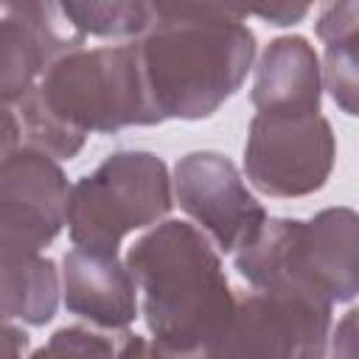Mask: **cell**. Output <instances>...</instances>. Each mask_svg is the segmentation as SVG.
I'll return each mask as SVG.
<instances>
[{"instance_id":"cell-12","label":"cell","mask_w":359,"mask_h":359,"mask_svg":"<svg viewBox=\"0 0 359 359\" xmlns=\"http://www.w3.org/2000/svg\"><path fill=\"white\" fill-rule=\"evenodd\" d=\"M258 112L317 115L323 98V67L306 36H278L261 53L252 84Z\"/></svg>"},{"instance_id":"cell-19","label":"cell","mask_w":359,"mask_h":359,"mask_svg":"<svg viewBox=\"0 0 359 359\" xmlns=\"http://www.w3.org/2000/svg\"><path fill=\"white\" fill-rule=\"evenodd\" d=\"M244 14H252L269 25H297L306 20L314 0H241Z\"/></svg>"},{"instance_id":"cell-17","label":"cell","mask_w":359,"mask_h":359,"mask_svg":"<svg viewBox=\"0 0 359 359\" xmlns=\"http://www.w3.org/2000/svg\"><path fill=\"white\" fill-rule=\"evenodd\" d=\"M151 25L165 22H241V0H149Z\"/></svg>"},{"instance_id":"cell-2","label":"cell","mask_w":359,"mask_h":359,"mask_svg":"<svg viewBox=\"0 0 359 359\" xmlns=\"http://www.w3.org/2000/svg\"><path fill=\"white\" fill-rule=\"evenodd\" d=\"M126 266L143 294L151 353L216 356L236 314V294L208 236L168 219L129 247Z\"/></svg>"},{"instance_id":"cell-10","label":"cell","mask_w":359,"mask_h":359,"mask_svg":"<svg viewBox=\"0 0 359 359\" xmlns=\"http://www.w3.org/2000/svg\"><path fill=\"white\" fill-rule=\"evenodd\" d=\"M84 36L59 0H0L3 104L22 98L62 56L81 50Z\"/></svg>"},{"instance_id":"cell-3","label":"cell","mask_w":359,"mask_h":359,"mask_svg":"<svg viewBox=\"0 0 359 359\" xmlns=\"http://www.w3.org/2000/svg\"><path fill=\"white\" fill-rule=\"evenodd\" d=\"M157 112L210 118L247 79L255 34L241 22H165L135 39Z\"/></svg>"},{"instance_id":"cell-8","label":"cell","mask_w":359,"mask_h":359,"mask_svg":"<svg viewBox=\"0 0 359 359\" xmlns=\"http://www.w3.org/2000/svg\"><path fill=\"white\" fill-rule=\"evenodd\" d=\"M67 177L56 157L17 146L0 165V258L48 247L67 222Z\"/></svg>"},{"instance_id":"cell-9","label":"cell","mask_w":359,"mask_h":359,"mask_svg":"<svg viewBox=\"0 0 359 359\" xmlns=\"http://www.w3.org/2000/svg\"><path fill=\"white\" fill-rule=\"evenodd\" d=\"M174 196L222 252L244 247L266 222L264 205L247 191L238 168L216 151H191L177 160Z\"/></svg>"},{"instance_id":"cell-1","label":"cell","mask_w":359,"mask_h":359,"mask_svg":"<svg viewBox=\"0 0 359 359\" xmlns=\"http://www.w3.org/2000/svg\"><path fill=\"white\" fill-rule=\"evenodd\" d=\"M3 107L17 115L20 146L56 160L76 157L90 132L109 135L165 121L151 101L135 39L62 56L22 98Z\"/></svg>"},{"instance_id":"cell-11","label":"cell","mask_w":359,"mask_h":359,"mask_svg":"<svg viewBox=\"0 0 359 359\" xmlns=\"http://www.w3.org/2000/svg\"><path fill=\"white\" fill-rule=\"evenodd\" d=\"M62 266V294L70 314L98 328H129L137 317V283L118 252L76 247Z\"/></svg>"},{"instance_id":"cell-5","label":"cell","mask_w":359,"mask_h":359,"mask_svg":"<svg viewBox=\"0 0 359 359\" xmlns=\"http://www.w3.org/2000/svg\"><path fill=\"white\" fill-rule=\"evenodd\" d=\"M171 208L165 163L151 151H115L70 185L67 233L76 247L118 252L126 233L163 222Z\"/></svg>"},{"instance_id":"cell-13","label":"cell","mask_w":359,"mask_h":359,"mask_svg":"<svg viewBox=\"0 0 359 359\" xmlns=\"http://www.w3.org/2000/svg\"><path fill=\"white\" fill-rule=\"evenodd\" d=\"M3 264V317L45 325L59 306L56 264L39 252L0 258Z\"/></svg>"},{"instance_id":"cell-14","label":"cell","mask_w":359,"mask_h":359,"mask_svg":"<svg viewBox=\"0 0 359 359\" xmlns=\"http://www.w3.org/2000/svg\"><path fill=\"white\" fill-rule=\"evenodd\" d=\"M67 20L87 36L137 39L149 31V0H59Z\"/></svg>"},{"instance_id":"cell-15","label":"cell","mask_w":359,"mask_h":359,"mask_svg":"<svg viewBox=\"0 0 359 359\" xmlns=\"http://www.w3.org/2000/svg\"><path fill=\"white\" fill-rule=\"evenodd\" d=\"M50 353H118V356H132V353H151L140 342L137 334L129 328H87V325H70L59 328L50 342L39 351V356Z\"/></svg>"},{"instance_id":"cell-18","label":"cell","mask_w":359,"mask_h":359,"mask_svg":"<svg viewBox=\"0 0 359 359\" xmlns=\"http://www.w3.org/2000/svg\"><path fill=\"white\" fill-rule=\"evenodd\" d=\"M359 31V0H325L317 17V36L325 45H337Z\"/></svg>"},{"instance_id":"cell-20","label":"cell","mask_w":359,"mask_h":359,"mask_svg":"<svg viewBox=\"0 0 359 359\" xmlns=\"http://www.w3.org/2000/svg\"><path fill=\"white\" fill-rule=\"evenodd\" d=\"M331 353L334 356H359V309H351L331 337Z\"/></svg>"},{"instance_id":"cell-16","label":"cell","mask_w":359,"mask_h":359,"mask_svg":"<svg viewBox=\"0 0 359 359\" xmlns=\"http://www.w3.org/2000/svg\"><path fill=\"white\" fill-rule=\"evenodd\" d=\"M323 79L334 104L359 118V31L337 45H325Z\"/></svg>"},{"instance_id":"cell-4","label":"cell","mask_w":359,"mask_h":359,"mask_svg":"<svg viewBox=\"0 0 359 359\" xmlns=\"http://www.w3.org/2000/svg\"><path fill=\"white\" fill-rule=\"evenodd\" d=\"M236 269L255 289L306 286L331 303L359 294V213L325 208L309 222L266 219L236 252Z\"/></svg>"},{"instance_id":"cell-7","label":"cell","mask_w":359,"mask_h":359,"mask_svg":"<svg viewBox=\"0 0 359 359\" xmlns=\"http://www.w3.org/2000/svg\"><path fill=\"white\" fill-rule=\"evenodd\" d=\"M337 160L331 123L317 115L258 112L250 121L244 171L255 191L275 199H294L320 191Z\"/></svg>"},{"instance_id":"cell-6","label":"cell","mask_w":359,"mask_h":359,"mask_svg":"<svg viewBox=\"0 0 359 359\" xmlns=\"http://www.w3.org/2000/svg\"><path fill=\"white\" fill-rule=\"evenodd\" d=\"M331 300L306 286L255 289L236 297L233 323L216 356L320 359L328 353Z\"/></svg>"}]
</instances>
